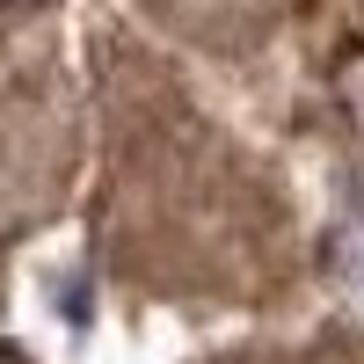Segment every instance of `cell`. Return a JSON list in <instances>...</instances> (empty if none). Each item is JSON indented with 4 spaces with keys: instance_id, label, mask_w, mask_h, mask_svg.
Here are the masks:
<instances>
[{
    "instance_id": "obj_1",
    "label": "cell",
    "mask_w": 364,
    "mask_h": 364,
    "mask_svg": "<svg viewBox=\"0 0 364 364\" xmlns=\"http://www.w3.org/2000/svg\"><path fill=\"white\" fill-rule=\"evenodd\" d=\"M336 102L350 109V124L364 132V44H350V51L336 58Z\"/></svg>"
},
{
    "instance_id": "obj_2",
    "label": "cell",
    "mask_w": 364,
    "mask_h": 364,
    "mask_svg": "<svg viewBox=\"0 0 364 364\" xmlns=\"http://www.w3.org/2000/svg\"><path fill=\"white\" fill-rule=\"evenodd\" d=\"M0 364H29V357H22V350H15V343H0Z\"/></svg>"
},
{
    "instance_id": "obj_3",
    "label": "cell",
    "mask_w": 364,
    "mask_h": 364,
    "mask_svg": "<svg viewBox=\"0 0 364 364\" xmlns=\"http://www.w3.org/2000/svg\"><path fill=\"white\" fill-rule=\"evenodd\" d=\"M8 8H37V0H8Z\"/></svg>"
}]
</instances>
